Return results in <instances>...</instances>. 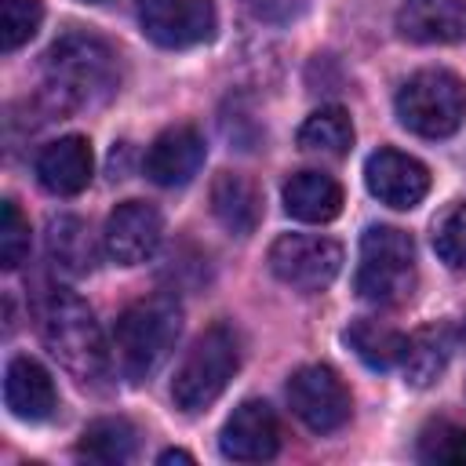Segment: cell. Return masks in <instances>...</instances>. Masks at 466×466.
<instances>
[{"label": "cell", "instance_id": "cell-31", "mask_svg": "<svg viewBox=\"0 0 466 466\" xmlns=\"http://www.w3.org/2000/svg\"><path fill=\"white\" fill-rule=\"evenodd\" d=\"M87 4H102V0H87Z\"/></svg>", "mask_w": 466, "mask_h": 466}, {"label": "cell", "instance_id": "cell-21", "mask_svg": "<svg viewBox=\"0 0 466 466\" xmlns=\"http://www.w3.org/2000/svg\"><path fill=\"white\" fill-rule=\"evenodd\" d=\"M135 448H138V430L127 422V419H120V415H109V419H95L84 433H80V441H76V455L80 459H87V462H127L131 455H135Z\"/></svg>", "mask_w": 466, "mask_h": 466}, {"label": "cell", "instance_id": "cell-1", "mask_svg": "<svg viewBox=\"0 0 466 466\" xmlns=\"http://www.w3.org/2000/svg\"><path fill=\"white\" fill-rule=\"evenodd\" d=\"M40 335L51 357L84 386H102L109 379V350L102 339V328L91 313V306L66 291L55 288L40 302Z\"/></svg>", "mask_w": 466, "mask_h": 466}, {"label": "cell", "instance_id": "cell-10", "mask_svg": "<svg viewBox=\"0 0 466 466\" xmlns=\"http://www.w3.org/2000/svg\"><path fill=\"white\" fill-rule=\"evenodd\" d=\"M164 237V218L153 204L146 200H124L113 208V215L106 218L102 229V248L113 262L120 266H138L146 262Z\"/></svg>", "mask_w": 466, "mask_h": 466}, {"label": "cell", "instance_id": "cell-29", "mask_svg": "<svg viewBox=\"0 0 466 466\" xmlns=\"http://www.w3.org/2000/svg\"><path fill=\"white\" fill-rule=\"evenodd\" d=\"M157 462H193V455H189V451L171 448V451H160V459H157Z\"/></svg>", "mask_w": 466, "mask_h": 466}, {"label": "cell", "instance_id": "cell-27", "mask_svg": "<svg viewBox=\"0 0 466 466\" xmlns=\"http://www.w3.org/2000/svg\"><path fill=\"white\" fill-rule=\"evenodd\" d=\"M25 255H29V218L18 211L15 200H4L0 204V266L18 269Z\"/></svg>", "mask_w": 466, "mask_h": 466}, {"label": "cell", "instance_id": "cell-14", "mask_svg": "<svg viewBox=\"0 0 466 466\" xmlns=\"http://www.w3.org/2000/svg\"><path fill=\"white\" fill-rule=\"evenodd\" d=\"M204 164V138L189 124L160 131L146 153V175L157 186H186Z\"/></svg>", "mask_w": 466, "mask_h": 466}, {"label": "cell", "instance_id": "cell-24", "mask_svg": "<svg viewBox=\"0 0 466 466\" xmlns=\"http://www.w3.org/2000/svg\"><path fill=\"white\" fill-rule=\"evenodd\" d=\"M40 22H44L40 0H0V47L18 51L25 40L36 36Z\"/></svg>", "mask_w": 466, "mask_h": 466}, {"label": "cell", "instance_id": "cell-28", "mask_svg": "<svg viewBox=\"0 0 466 466\" xmlns=\"http://www.w3.org/2000/svg\"><path fill=\"white\" fill-rule=\"evenodd\" d=\"M244 4L266 22H291V18H299L306 11L309 0H244Z\"/></svg>", "mask_w": 466, "mask_h": 466}, {"label": "cell", "instance_id": "cell-19", "mask_svg": "<svg viewBox=\"0 0 466 466\" xmlns=\"http://www.w3.org/2000/svg\"><path fill=\"white\" fill-rule=\"evenodd\" d=\"M47 258L66 277L91 273L95 269V240H91L87 222H80L73 215L51 218V226H47Z\"/></svg>", "mask_w": 466, "mask_h": 466}, {"label": "cell", "instance_id": "cell-7", "mask_svg": "<svg viewBox=\"0 0 466 466\" xmlns=\"http://www.w3.org/2000/svg\"><path fill=\"white\" fill-rule=\"evenodd\" d=\"M269 269L280 284L295 291H324L342 269V248L331 237L284 233L269 244Z\"/></svg>", "mask_w": 466, "mask_h": 466}, {"label": "cell", "instance_id": "cell-9", "mask_svg": "<svg viewBox=\"0 0 466 466\" xmlns=\"http://www.w3.org/2000/svg\"><path fill=\"white\" fill-rule=\"evenodd\" d=\"M211 0H138V25L160 47H197L215 36Z\"/></svg>", "mask_w": 466, "mask_h": 466}, {"label": "cell", "instance_id": "cell-13", "mask_svg": "<svg viewBox=\"0 0 466 466\" xmlns=\"http://www.w3.org/2000/svg\"><path fill=\"white\" fill-rule=\"evenodd\" d=\"M95 171L91 142L84 135H62L36 153V178L55 197H76L87 189Z\"/></svg>", "mask_w": 466, "mask_h": 466}, {"label": "cell", "instance_id": "cell-4", "mask_svg": "<svg viewBox=\"0 0 466 466\" xmlns=\"http://www.w3.org/2000/svg\"><path fill=\"white\" fill-rule=\"evenodd\" d=\"M240 368V339L229 324H211L204 335H197V342L189 346V353L182 357V364L175 368L171 379V400L182 411H204L208 404H215L222 397V390L229 386V379Z\"/></svg>", "mask_w": 466, "mask_h": 466}, {"label": "cell", "instance_id": "cell-30", "mask_svg": "<svg viewBox=\"0 0 466 466\" xmlns=\"http://www.w3.org/2000/svg\"><path fill=\"white\" fill-rule=\"evenodd\" d=\"M459 339H462V346H466V320H462V328H459Z\"/></svg>", "mask_w": 466, "mask_h": 466}, {"label": "cell", "instance_id": "cell-8", "mask_svg": "<svg viewBox=\"0 0 466 466\" xmlns=\"http://www.w3.org/2000/svg\"><path fill=\"white\" fill-rule=\"evenodd\" d=\"M288 404L313 433H335L350 422L353 400L339 371L328 364H306L288 379Z\"/></svg>", "mask_w": 466, "mask_h": 466}, {"label": "cell", "instance_id": "cell-3", "mask_svg": "<svg viewBox=\"0 0 466 466\" xmlns=\"http://www.w3.org/2000/svg\"><path fill=\"white\" fill-rule=\"evenodd\" d=\"M178 331H182V309L171 295H149L131 302L113 328V350L120 371L131 382L149 379L167 360Z\"/></svg>", "mask_w": 466, "mask_h": 466}, {"label": "cell", "instance_id": "cell-20", "mask_svg": "<svg viewBox=\"0 0 466 466\" xmlns=\"http://www.w3.org/2000/svg\"><path fill=\"white\" fill-rule=\"evenodd\" d=\"M448 357H451V331L444 324H430V328H419L411 339H408V350H404V382L411 386H433L444 368H448Z\"/></svg>", "mask_w": 466, "mask_h": 466}, {"label": "cell", "instance_id": "cell-25", "mask_svg": "<svg viewBox=\"0 0 466 466\" xmlns=\"http://www.w3.org/2000/svg\"><path fill=\"white\" fill-rule=\"evenodd\" d=\"M419 459L422 462L466 466V430L451 426V422H430L419 437Z\"/></svg>", "mask_w": 466, "mask_h": 466}, {"label": "cell", "instance_id": "cell-22", "mask_svg": "<svg viewBox=\"0 0 466 466\" xmlns=\"http://www.w3.org/2000/svg\"><path fill=\"white\" fill-rule=\"evenodd\" d=\"M346 342L375 371H386V368L400 364L404 350H408V335H400L397 328H390L382 320H368V317H360L346 328Z\"/></svg>", "mask_w": 466, "mask_h": 466}, {"label": "cell", "instance_id": "cell-2", "mask_svg": "<svg viewBox=\"0 0 466 466\" xmlns=\"http://www.w3.org/2000/svg\"><path fill=\"white\" fill-rule=\"evenodd\" d=\"M44 80L62 109L98 106L116 91V55L98 36L66 33L44 55Z\"/></svg>", "mask_w": 466, "mask_h": 466}, {"label": "cell", "instance_id": "cell-26", "mask_svg": "<svg viewBox=\"0 0 466 466\" xmlns=\"http://www.w3.org/2000/svg\"><path fill=\"white\" fill-rule=\"evenodd\" d=\"M433 251L451 269H466V204H451L433 222Z\"/></svg>", "mask_w": 466, "mask_h": 466}, {"label": "cell", "instance_id": "cell-6", "mask_svg": "<svg viewBox=\"0 0 466 466\" xmlns=\"http://www.w3.org/2000/svg\"><path fill=\"white\" fill-rule=\"evenodd\" d=\"M397 120L422 138H448L466 120V84L451 69H419L397 91Z\"/></svg>", "mask_w": 466, "mask_h": 466}, {"label": "cell", "instance_id": "cell-12", "mask_svg": "<svg viewBox=\"0 0 466 466\" xmlns=\"http://www.w3.org/2000/svg\"><path fill=\"white\" fill-rule=\"evenodd\" d=\"M218 448L233 462H266L280 448V422L266 400H244L233 408L218 433Z\"/></svg>", "mask_w": 466, "mask_h": 466}, {"label": "cell", "instance_id": "cell-15", "mask_svg": "<svg viewBox=\"0 0 466 466\" xmlns=\"http://www.w3.org/2000/svg\"><path fill=\"white\" fill-rule=\"evenodd\" d=\"M397 29L411 44H459L466 40V0H404Z\"/></svg>", "mask_w": 466, "mask_h": 466}, {"label": "cell", "instance_id": "cell-17", "mask_svg": "<svg viewBox=\"0 0 466 466\" xmlns=\"http://www.w3.org/2000/svg\"><path fill=\"white\" fill-rule=\"evenodd\" d=\"M211 211L233 237H251L262 218V197L255 182H248L237 171H222L211 182Z\"/></svg>", "mask_w": 466, "mask_h": 466}, {"label": "cell", "instance_id": "cell-11", "mask_svg": "<svg viewBox=\"0 0 466 466\" xmlns=\"http://www.w3.org/2000/svg\"><path fill=\"white\" fill-rule=\"evenodd\" d=\"M364 182L371 189V197H379L386 208L397 211H411L415 204H422V197L430 193V171L422 160L400 153V149H375L364 164Z\"/></svg>", "mask_w": 466, "mask_h": 466}, {"label": "cell", "instance_id": "cell-18", "mask_svg": "<svg viewBox=\"0 0 466 466\" xmlns=\"http://www.w3.org/2000/svg\"><path fill=\"white\" fill-rule=\"evenodd\" d=\"M284 211L299 222H331L342 211V186L324 171H295L284 182Z\"/></svg>", "mask_w": 466, "mask_h": 466}, {"label": "cell", "instance_id": "cell-23", "mask_svg": "<svg viewBox=\"0 0 466 466\" xmlns=\"http://www.w3.org/2000/svg\"><path fill=\"white\" fill-rule=\"evenodd\" d=\"M299 146L306 153H320V157H346L353 146V124H350L346 109H339V106L313 109L299 127Z\"/></svg>", "mask_w": 466, "mask_h": 466}, {"label": "cell", "instance_id": "cell-16", "mask_svg": "<svg viewBox=\"0 0 466 466\" xmlns=\"http://www.w3.org/2000/svg\"><path fill=\"white\" fill-rule=\"evenodd\" d=\"M4 404L11 408L15 419L44 422L55 415L58 393H55L51 375L33 357H15L4 371Z\"/></svg>", "mask_w": 466, "mask_h": 466}, {"label": "cell", "instance_id": "cell-5", "mask_svg": "<svg viewBox=\"0 0 466 466\" xmlns=\"http://www.w3.org/2000/svg\"><path fill=\"white\" fill-rule=\"evenodd\" d=\"M357 295L375 306H397L415 291V244L397 226H371L360 237Z\"/></svg>", "mask_w": 466, "mask_h": 466}]
</instances>
